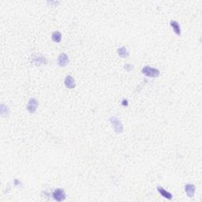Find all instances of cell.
<instances>
[{
	"mask_svg": "<svg viewBox=\"0 0 202 202\" xmlns=\"http://www.w3.org/2000/svg\"><path fill=\"white\" fill-rule=\"evenodd\" d=\"M38 107V101L36 100L35 98H32V99H29L28 105H27V110L29 113H34L36 111Z\"/></svg>",
	"mask_w": 202,
	"mask_h": 202,
	"instance_id": "277c9868",
	"label": "cell"
},
{
	"mask_svg": "<svg viewBox=\"0 0 202 202\" xmlns=\"http://www.w3.org/2000/svg\"><path fill=\"white\" fill-rule=\"evenodd\" d=\"M110 122L113 126L114 131L116 132L117 134L122 133V130H123V126H122V124L121 123L120 120L118 118H116V117H111L110 118Z\"/></svg>",
	"mask_w": 202,
	"mask_h": 202,
	"instance_id": "7a4b0ae2",
	"label": "cell"
},
{
	"mask_svg": "<svg viewBox=\"0 0 202 202\" xmlns=\"http://www.w3.org/2000/svg\"><path fill=\"white\" fill-rule=\"evenodd\" d=\"M69 57L67 54L61 53L58 58V64L60 67H66L69 63Z\"/></svg>",
	"mask_w": 202,
	"mask_h": 202,
	"instance_id": "5b68a950",
	"label": "cell"
},
{
	"mask_svg": "<svg viewBox=\"0 0 202 202\" xmlns=\"http://www.w3.org/2000/svg\"><path fill=\"white\" fill-rule=\"evenodd\" d=\"M118 56L122 58H127L128 56H129V55H130L129 52H128V50L126 49L125 47H121L120 48H118Z\"/></svg>",
	"mask_w": 202,
	"mask_h": 202,
	"instance_id": "30bf717a",
	"label": "cell"
},
{
	"mask_svg": "<svg viewBox=\"0 0 202 202\" xmlns=\"http://www.w3.org/2000/svg\"><path fill=\"white\" fill-rule=\"evenodd\" d=\"M142 73L149 78H157L160 76V70L158 69L153 68L150 67H145L142 69Z\"/></svg>",
	"mask_w": 202,
	"mask_h": 202,
	"instance_id": "6da1fadb",
	"label": "cell"
},
{
	"mask_svg": "<svg viewBox=\"0 0 202 202\" xmlns=\"http://www.w3.org/2000/svg\"><path fill=\"white\" fill-rule=\"evenodd\" d=\"M157 191L160 193V195L165 198H167L168 200H171L172 199V194L171 193H169L168 191H167L166 189H164L163 187L158 186L157 187Z\"/></svg>",
	"mask_w": 202,
	"mask_h": 202,
	"instance_id": "ba28073f",
	"label": "cell"
},
{
	"mask_svg": "<svg viewBox=\"0 0 202 202\" xmlns=\"http://www.w3.org/2000/svg\"><path fill=\"white\" fill-rule=\"evenodd\" d=\"M52 40H53L54 42L59 43L62 40L61 33H60V32H59V31H56L55 33H52Z\"/></svg>",
	"mask_w": 202,
	"mask_h": 202,
	"instance_id": "8fae6325",
	"label": "cell"
},
{
	"mask_svg": "<svg viewBox=\"0 0 202 202\" xmlns=\"http://www.w3.org/2000/svg\"><path fill=\"white\" fill-rule=\"evenodd\" d=\"M132 68H133V66H132L131 64H126V65L125 66V69H126L128 70H131Z\"/></svg>",
	"mask_w": 202,
	"mask_h": 202,
	"instance_id": "7c38bea8",
	"label": "cell"
},
{
	"mask_svg": "<svg viewBox=\"0 0 202 202\" xmlns=\"http://www.w3.org/2000/svg\"><path fill=\"white\" fill-rule=\"evenodd\" d=\"M122 105H123V106H127L128 105V102H127V100H126V99H124L123 101H122Z\"/></svg>",
	"mask_w": 202,
	"mask_h": 202,
	"instance_id": "4fadbf2b",
	"label": "cell"
},
{
	"mask_svg": "<svg viewBox=\"0 0 202 202\" xmlns=\"http://www.w3.org/2000/svg\"><path fill=\"white\" fill-rule=\"evenodd\" d=\"M185 191L186 193L187 196L189 197H193L194 196L196 187L193 184H187L185 186Z\"/></svg>",
	"mask_w": 202,
	"mask_h": 202,
	"instance_id": "52a82bcc",
	"label": "cell"
},
{
	"mask_svg": "<svg viewBox=\"0 0 202 202\" xmlns=\"http://www.w3.org/2000/svg\"><path fill=\"white\" fill-rule=\"evenodd\" d=\"M52 196L57 201H63L66 199V193L63 189H56L52 193Z\"/></svg>",
	"mask_w": 202,
	"mask_h": 202,
	"instance_id": "3957f363",
	"label": "cell"
},
{
	"mask_svg": "<svg viewBox=\"0 0 202 202\" xmlns=\"http://www.w3.org/2000/svg\"><path fill=\"white\" fill-rule=\"evenodd\" d=\"M64 84H65V85L67 88H70V89H72V88H74L75 86H76V83H75L74 79L73 78V77L70 76V75H68V76H67V78H65V81H64Z\"/></svg>",
	"mask_w": 202,
	"mask_h": 202,
	"instance_id": "8992f818",
	"label": "cell"
},
{
	"mask_svg": "<svg viewBox=\"0 0 202 202\" xmlns=\"http://www.w3.org/2000/svg\"><path fill=\"white\" fill-rule=\"evenodd\" d=\"M170 25H171V26L172 27V29H173L174 32H175V33L177 35H181V28H180V25L176 21H171V22H170Z\"/></svg>",
	"mask_w": 202,
	"mask_h": 202,
	"instance_id": "9c48e42d",
	"label": "cell"
}]
</instances>
